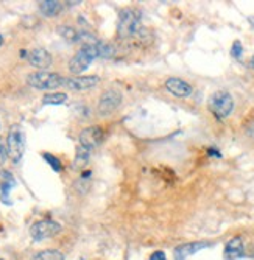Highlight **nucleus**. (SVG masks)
<instances>
[{"mask_svg": "<svg viewBox=\"0 0 254 260\" xmlns=\"http://www.w3.org/2000/svg\"><path fill=\"white\" fill-rule=\"evenodd\" d=\"M117 35L122 39L130 38H142L145 35V28L141 23V13L125 8L119 14V23H117Z\"/></svg>", "mask_w": 254, "mask_h": 260, "instance_id": "nucleus-1", "label": "nucleus"}, {"mask_svg": "<svg viewBox=\"0 0 254 260\" xmlns=\"http://www.w3.org/2000/svg\"><path fill=\"white\" fill-rule=\"evenodd\" d=\"M97 42H99V39L96 42H92V44L83 45L81 49L75 53V56L71 59V62H69V70H71L72 74H75V75L83 74L84 70L90 66V62L94 61L96 58H99Z\"/></svg>", "mask_w": 254, "mask_h": 260, "instance_id": "nucleus-2", "label": "nucleus"}, {"mask_svg": "<svg viewBox=\"0 0 254 260\" xmlns=\"http://www.w3.org/2000/svg\"><path fill=\"white\" fill-rule=\"evenodd\" d=\"M7 153L13 162H19L25 153V133L20 125H13L7 137Z\"/></svg>", "mask_w": 254, "mask_h": 260, "instance_id": "nucleus-3", "label": "nucleus"}, {"mask_svg": "<svg viewBox=\"0 0 254 260\" xmlns=\"http://www.w3.org/2000/svg\"><path fill=\"white\" fill-rule=\"evenodd\" d=\"M64 78L58 74L47 72V70H39V72H33L27 77V83L39 90H53L62 86Z\"/></svg>", "mask_w": 254, "mask_h": 260, "instance_id": "nucleus-4", "label": "nucleus"}, {"mask_svg": "<svg viewBox=\"0 0 254 260\" xmlns=\"http://www.w3.org/2000/svg\"><path fill=\"white\" fill-rule=\"evenodd\" d=\"M209 109L217 119H226L234 109V99L226 90H217L209 99Z\"/></svg>", "mask_w": 254, "mask_h": 260, "instance_id": "nucleus-5", "label": "nucleus"}, {"mask_svg": "<svg viewBox=\"0 0 254 260\" xmlns=\"http://www.w3.org/2000/svg\"><path fill=\"white\" fill-rule=\"evenodd\" d=\"M122 93L115 89H109V90H105L102 93V97L99 100V114L106 117V115H111L114 111H117L119 106L122 105Z\"/></svg>", "mask_w": 254, "mask_h": 260, "instance_id": "nucleus-6", "label": "nucleus"}, {"mask_svg": "<svg viewBox=\"0 0 254 260\" xmlns=\"http://www.w3.org/2000/svg\"><path fill=\"white\" fill-rule=\"evenodd\" d=\"M59 231H61V224L53 220H41V221H36L30 228V234L36 242L50 239L53 235H56Z\"/></svg>", "mask_w": 254, "mask_h": 260, "instance_id": "nucleus-7", "label": "nucleus"}, {"mask_svg": "<svg viewBox=\"0 0 254 260\" xmlns=\"http://www.w3.org/2000/svg\"><path fill=\"white\" fill-rule=\"evenodd\" d=\"M103 137H105V134L100 126H89V128L83 129L80 134V147L90 151L102 144Z\"/></svg>", "mask_w": 254, "mask_h": 260, "instance_id": "nucleus-8", "label": "nucleus"}, {"mask_svg": "<svg viewBox=\"0 0 254 260\" xmlns=\"http://www.w3.org/2000/svg\"><path fill=\"white\" fill-rule=\"evenodd\" d=\"M99 81H100V78L94 77V75H90V77H72V78H64L62 84L67 89L80 92V90H87V89L96 87L99 84Z\"/></svg>", "mask_w": 254, "mask_h": 260, "instance_id": "nucleus-9", "label": "nucleus"}, {"mask_svg": "<svg viewBox=\"0 0 254 260\" xmlns=\"http://www.w3.org/2000/svg\"><path fill=\"white\" fill-rule=\"evenodd\" d=\"M166 89L172 93V95H175L178 99H187L194 92V89L189 83H186L181 78H175V77H172L166 81Z\"/></svg>", "mask_w": 254, "mask_h": 260, "instance_id": "nucleus-10", "label": "nucleus"}, {"mask_svg": "<svg viewBox=\"0 0 254 260\" xmlns=\"http://www.w3.org/2000/svg\"><path fill=\"white\" fill-rule=\"evenodd\" d=\"M28 58V62L33 66V67H38L41 70H45L47 67L52 66V55L45 50V49H33L31 52H28L27 55Z\"/></svg>", "mask_w": 254, "mask_h": 260, "instance_id": "nucleus-11", "label": "nucleus"}, {"mask_svg": "<svg viewBox=\"0 0 254 260\" xmlns=\"http://www.w3.org/2000/svg\"><path fill=\"white\" fill-rule=\"evenodd\" d=\"M209 243L207 242H192V243H186V245H181L175 249V260H186L187 257L194 255L195 252H198L203 248H207Z\"/></svg>", "mask_w": 254, "mask_h": 260, "instance_id": "nucleus-12", "label": "nucleus"}, {"mask_svg": "<svg viewBox=\"0 0 254 260\" xmlns=\"http://www.w3.org/2000/svg\"><path fill=\"white\" fill-rule=\"evenodd\" d=\"M225 255L228 260H237V258L243 257V242L240 237H234L226 243Z\"/></svg>", "mask_w": 254, "mask_h": 260, "instance_id": "nucleus-13", "label": "nucleus"}, {"mask_svg": "<svg viewBox=\"0 0 254 260\" xmlns=\"http://www.w3.org/2000/svg\"><path fill=\"white\" fill-rule=\"evenodd\" d=\"M61 2H56V0H45V2L39 4V10L44 16L47 17H53L61 11Z\"/></svg>", "mask_w": 254, "mask_h": 260, "instance_id": "nucleus-14", "label": "nucleus"}, {"mask_svg": "<svg viewBox=\"0 0 254 260\" xmlns=\"http://www.w3.org/2000/svg\"><path fill=\"white\" fill-rule=\"evenodd\" d=\"M31 260H64V255L56 249H45L35 254Z\"/></svg>", "mask_w": 254, "mask_h": 260, "instance_id": "nucleus-15", "label": "nucleus"}, {"mask_svg": "<svg viewBox=\"0 0 254 260\" xmlns=\"http://www.w3.org/2000/svg\"><path fill=\"white\" fill-rule=\"evenodd\" d=\"M67 100V95L62 92H52V93H45V95L42 97V103L44 105H61Z\"/></svg>", "mask_w": 254, "mask_h": 260, "instance_id": "nucleus-16", "label": "nucleus"}, {"mask_svg": "<svg viewBox=\"0 0 254 260\" xmlns=\"http://www.w3.org/2000/svg\"><path fill=\"white\" fill-rule=\"evenodd\" d=\"M2 182H0V187H2V197L5 198L8 193H10V190L11 188L16 185V181H14V178H13V175L10 173V172H2Z\"/></svg>", "mask_w": 254, "mask_h": 260, "instance_id": "nucleus-17", "label": "nucleus"}, {"mask_svg": "<svg viewBox=\"0 0 254 260\" xmlns=\"http://www.w3.org/2000/svg\"><path fill=\"white\" fill-rule=\"evenodd\" d=\"M58 33L67 41V42H78V38H80V31H77L75 28L72 27H67V25H61L58 28Z\"/></svg>", "mask_w": 254, "mask_h": 260, "instance_id": "nucleus-18", "label": "nucleus"}, {"mask_svg": "<svg viewBox=\"0 0 254 260\" xmlns=\"http://www.w3.org/2000/svg\"><path fill=\"white\" fill-rule=\"evenodd\" d=\"M89 150L83 148V147H78L77 148V156H75V160H74V169H83L84 165L87 164L89 160Z\"/></svg>", "mask_w": 254, "mask_h": 260, "instance_id": "nucleus-19", "label": "nucleus"}, {"mask_svg": "<svg viewBox=\"0 0 254 260\" xmlns=\"http://www.w3.org/2000/svg\"><path fill=\"white\" fill-rule=\"evenodd\" d=\"M97 53H99V58H112L115 50H114V47L111 44L99 41L97 42Z\"/></svg>", "mask_w": 254, "mask_h": 260, "instance_id": "nucleus-20", "label": "nucleus"}, {"mask_svg": "<svg viewBox=\"0 0 254 260\" xmlns=\"http://www.w3.org/2000/svg\"><path fill=\"white\" fill-rule=\"evenodd\" d=\"M44 159L50 164V167H52L55 172H61V162H59L58 157H55V156H52V154H49V153H44Z\"/></svg>", "mask_w": 254, "mask_h": 260, "instance_id": "nucleus-21", "label": "nucleus"}, {"mask_svg": "<svg viewBox=\"0 0 254 260\" xmlns=\"http://www.w3.org/2000/svg\"><path fill=\"white\" fill-rule=\"evenodd\" d=\"M231 55H233V58L236 59H240L242 55H243V47H242V42L240 41H236L233 44V47H231Z\"/></svg>", "mask_w": 254, "mask_h": 260, "instance_id": "nucleus-22", "label": "nucleus"}, {"mask_svg": "<svg viewBox=\"0 0 254 260\" xmlns=\"http://www.w3.org/2000/svg\"><path fill=\"white\" fill-rule=\"evenodd\" d=\"M8 157V153H7V147H4L2 144H0V165H2Z\"/></svg>", "mask_w": 254, "mask_h": 260, "instance_id": "nucleus-23", "label": "nucleus"}, {"mask_svg": "<svg viewBox=\"0 0 254 260\" xmlns=\"http://www.w3.org/2000/svg\"><path fill=\"white\" fill-rule=\"evenodd\" d=\"M150 260H166V254L163 251H156V252L151 254Z\"/></svg>", "mask_w": 254, "mask_h": 260, "instance_id": "nucleus-24", "label": "nucleus"}, {"mask_svg": "<svg viewBox=\"0 0 254 260\" xmlns=\"http://www.w3.org/2000/svg\"><path fill=\"white\" fill-rule=\"evenodd\" d=\"M4 44V38H2V35H0V45Z\"/></svg>", "mask_w": 254, "mask_h": 260, "instance_id": "nucleus-25", "label": "nucleus"}, {"mask_svg": "<svg viewBox=\"0 0 254 260\" xmlns=\"http://www.w3.org/2000/svg\"><path fill=\"white\" fill-rule=\"evenodd\" d=\"M252 67H254V61H252Z\"/></svg>", "mask_w": 254, "mask_h": 260, "instance_id": "nucleus-26", "label": "nucleus"}]
</instances>
